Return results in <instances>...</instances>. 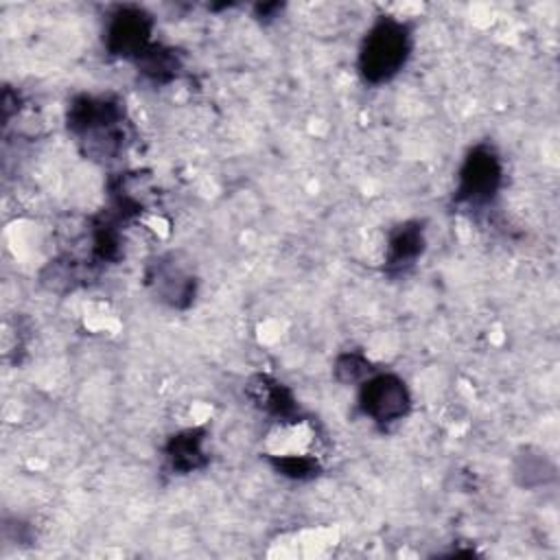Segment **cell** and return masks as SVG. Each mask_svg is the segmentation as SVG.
<instances>
[{"label": "cell", "mask_w": 560, "mask_h": 560, "mask_svg": "<svg viewBox=\"0 0 560 560\" xmlns=\"http://www.w3.org/2000/svg\"><path fill=\"white\" fill-rule=\"evenodd\" d=\"M68 129L90 158L109 160L127 142L125 107L112 96L81 94L68 107Z\"/></svg>", "instance_id": "cell-1"}, {"label": "cell", "mask_w": 560, "mask_h": 560, "mask_svg": "<svg viewBox=\"0 0 560 560\" xmlns=\"http://www.w3.org/2000/svg\"><path fill=\"white\" fill-rule=\"evenodd\" d=\"M411 52V28L407 22L383 15L365 33L359 48V74L374 85L394 79Z\"/></svg>", "instance_id": "cell-2"}, {"label": "cell", "mask_w": 560, "mask_h": 560, "mask_svg": "<svg viewBox=\"0 0 560 560\" xmlns=\"http://www.w3.org/2000/svg\"><path fill=\"white\" fill-rule=\"evenodd\" d=\"M503 184V164L490 144H477L464 158L457 173L455 201L464 206L490 203Z\"/></svg>", "instance_id": "cell-3"}, {"label": "cell", "mask_w": 560, "mask_h": 560, "mask_svg": "<svg viewBox=\"0 0 560 560\" xmlns=\"http://www.w3.org/2000/svg\"><path fill=\"white\" fill-rule=\"evenodd\" d=\"M359 409L374 424L389 427L409 413L411 396L400 376L392 372H372L359 383Z\"/></svg>", "instance_id": "cell-4"}, {"label": "cell", "mask_w": 560, "mask_h": 560, "mask_svg": "<svg viewBox=\"0 0 560 560\" xmlns=\"http://www.w3.org/2000/svg\"><path fill=\"white\" fill-rule=\"evenodd\" d=\"M153 18L140 7H118L105 24V48L114 57L138 61L153 46Z\"/></svg>", "instance_id": "cell-5"}, {"label": "cell", "mask_w": 560, "mask_h": 560, "mask_svg": "<svg viewBox=\"0 0 560 560\" xmlns=\"http://www.w3.org/2000/svg\"><path fill=\"white\" fill-rule=\"evenodd\" d=\"M147 284L164 304L173 308H186L195 300L197 291L192 271H188L184 262L175 258V254L160 256L149 265Z\"/></svg>", "instance_id": "cell-6"}, {"label": "cell", "mask_w": 560, "mask_h": 560, "mask_svg": "<svg viewBox=\"0 0 560 560\" xmlns=\"http://www.w3.org/2000/svg\"><path fill=\"white\" fill-rule=\"evenodd\" d=\"M424 249V228L420 221H405L389 232L385 265L392 271L409 269Z\"/></svg>", "instance_id": "cell-7"}, {"label": "cell", "mask_w": 560, "mask_h": 560, "mask_svg": "<svg viewBox=\"0 0 560 560\" xmlns=\"http://www.w3.org/2000/svg\"><path fill=\"white\" fill-rule=\"evenodd\" d=\"M249 394L256 400V405L273 416L280 422L298 420V405L293 394L278 381L269 376H256V381L249 385Z\"/></svg>", "instance_id": "cell-8"}, {"label": "cell", "mask_w": 560, "mask_h": 560, "mask_svg": "<svg viewBox=\"0 0 560 560\" xmlns=\"http://www.w3.org/2000/svg\"><path fill=\"white\" fill-rule=\"evenodd\" d=\"M206 435L201 429H186L166 442V462L175 472H192L206 464Z\"/></svg>", "instance_id": "cell-9"}, {"label": "cell", "mask_w": 560, "mask_h": 560, "mask_svg": "<svg viewBox=\"0 0 560 560\" xmlns=\"http://www.w3.org/2000/svg\"><path fill=\"white\" fill-rule=\"evenodd\" d=\"M514 477L523 488H540L553 481L556 468L540 451H523L514 464Z\"/></svg>", "instance_id": "cell-10"}, {"label": "cell", "mask_w": 560, "mask_h": 560, "mask_svg": "<svg viewBox=\"0 0 560 560\" xmlns=\"http://www.w3.org/2000/svg\"><path fill=\"white\" fill-rule=\"evenodd\" d=\"M332 370H335L337 381H341V383H361V381H365L374 372L370 359L363 357L361 352H343V354H339Z\"/></svg>", "instance_id": "cell-11"}]
</instances>
